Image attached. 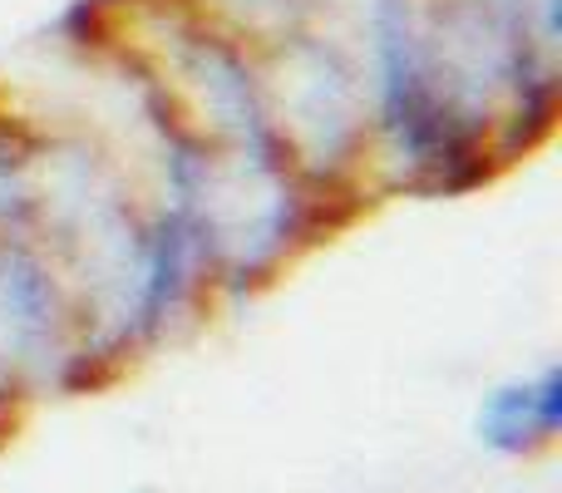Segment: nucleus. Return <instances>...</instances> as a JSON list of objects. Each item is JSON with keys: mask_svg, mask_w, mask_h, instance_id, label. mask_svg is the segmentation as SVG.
<instances>
[{"mask_svg": "<svg viewBox=\"0 0 562 493\" xmlns=\"http://www.w3.org/2000/svg\"><path fill=\"white\" fill-rule=\"evenodd\" d=\"M562 425V376L543 370L538 380L504 385L479 410V439L498 455H538L558 439Z\"/></svg>", "mask_w": 562, "mask_h": 493, "instance_id": "obj_1", "label": "nucleus"}]
</instances>
